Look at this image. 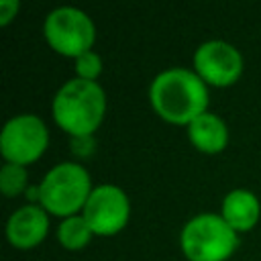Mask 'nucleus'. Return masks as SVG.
I'll return each instance as SVG.
<instances>
[{"mask_svg": "<svg viewBox=\"0 0 261 261\" xmlns=\"http://www.w3.org/2000/svg\"><path fill=\"white\" fill-rule=\"evenodd\" d=\"M220 216L239 234L249 232L261 218V202L255 192L247 188H234L224 194L220 202Z\"/></svg>", "mask_w": 261, "mask_h": 261, "instance_id": "obj_10", "label": "nucleus"}, {"mask_svg": "<svg viewBox=\"0 0 261 261\" xmlns=\"http://www.w3.org/2000/svg\"><path fill=\"white\" fill-rule=\"evenodd\" d=\"M0 190L6 198H16L29 190V171L24 165L4 161L0 167Z\"/></svg>", "mask_w": 261, "mask_h": 261, "instance_id": "obj_13", "label": "nucleus"}, {"mask_svg": "<svg viewBox=\"0 0 261 261\" xmlns=\"http://www.w3.org/2000/svg\"><path fill=\"white\" fill-rule=\"evenodd\" d=\"M37 186L39 204L59 218L80 214L94 190L88 169L77 161L55 163Z\"/></svg>", "mask_w": 261, "mask_h": 261, "instance_id": "obj_3", "label": "nucleus"}, {"mask_svg": "<svg viewBox=\"0 0 261 261\" xmlns=\"http://www.w3.org/2000/svg\"><path fill=\"white\" fill-rule=\"evenodd\" d=\"M18 10H20L18 0H0V24L6 27L10 20H14Z\"/></svg>", "mask_w": 261, "mask_h": 261, "instance_id": "obj_15", "label": "nucleus"}, {"mask_svg": "<svg viewBox=\"0 0 261 261\" xmlns=\"http://www.w3.org/2000/svg\"><path fill=\"white\" fill-rule=\"evenodd\" d=\"M51 114L55 124L71 139L92 137L106 114V92L98 82L73 75L57 88L51 100Z\"/></svg>", "mask_w": 261, "mask_h": 261, "instance_id": "obj_2", "label": "nucleus"}, {"mask_svg": "<svg viewBox=\"0 0 261 261\" xmlns=\"http://www.w3.org/2000/svg\"><path fill=\"white\" fill-rule=\"evenodd\" d=\"M43 37L55 53L75 59L92 51L96 24L92 16L77 6H57L43 20Z\"/></svg>", "mask_w": 261, "mask_h": 261, "instance_id": "obj_5", "label": "nucleus"}, {"mask_svg": "<svg viewBox=\"0 0 261 261\" xmlns=\"http://www.w3.org/2000/svg\"><path fill=\"white\" fill-rule=\"evenodd\" d=\"M179 247L188 261H226L239 247V232L220 212H198L181 226Z\"/></svg>", "mask_w": 261, "mask_h": 261, "instance_id": "obj_4", "label": "nucleus"}, {"mask_svg": "<svg viewBox=\"0 0 261 261\" xmlns=\"http://www.w3.org/2000/svg\"><path fill=\"white\" fill-rule=\"evenodd\" d=\"M186 128H188L190 143L202 153L216 155L224 151V147L228 145V137H230L228 124L220 114L212 110H206L204 114L194 118Z\"/></svg>", "mask_w": 261, "mask_h": 261, "instance_id": "obj_11", "label": "nucleus"}, {"mask_svg": "<svg viewBox=\"0 0 261 261\" xmlns=\"http://www.w3.org/2000/svg\"><path fill=\"white\" fill-rule=\"evenodd\" d=\"M49 147V128L39 114L20 112L6 120L0 133V153L4 161L31 165Z\"/></svg>", "mask_w": 261, "mask_h": 261, "instance_id": "obj_6", "label": "nucleus"}, {"mask_svg": "<svg viewBox=\"0 0 261 261\" xmlns=\"http://www.w3.org/2000/svg\"><path fill=\"white\" fill-rule=\"evenodd\" d=\"M149 102L159 118L188 126L208 110L210 92L204 80L190 67H167L149 86Z\"/></svg>", "mask_w": 261, "mask_h": 261, "instance_id": "obj_1", "label": "nucleus"}, {"mask_svg": "<svg viewBox=\"0 0 261 261\" xmlns=\"http://www.w3.org/2000/svg\"><path fill=\"white\" fill-rule=\"evenodd\" d=\"M104 65H102V57L98 51H86L82 53L80 57L73 59V71H75V77H82V80H88V82H98L100 73H102Z\"/></svg>", "mask_w": 261, "mask_h": 261, "instance_id": "obj_14", "label": "nucleus"}, {"mask_svg": "<svg viewBox=\"0 0 261 261\" xmlns=\"http://www.w3.org/2000/svg\"><path fill=\"white\" fill-rule=\"evenodd\" d=\"M94 230L90 228V224L86 222L84 214H73L67 218H61L59 226H57V241L63 249L67 251H80L86 245H90V241L94 239Z\"/></svg>", "mask_w": 261, "mask_h": 261, "instance_id": "obj_12", "label": "nucleus"}, {"mask_svg": "<svg viewBox=\"0 0 261 261\" xmlns=\"http://www.w3.org/2000/svg\"><path fill=\"white\" fill-rule=\"evenodd\" d=\"M49 232V212L41 204H22L6 220V239L14 249H33Z\"/></svg>", "mask_w": 261, "mask_h": 261, "instance_id": "obj_9", "label": "nucleus"}, {"mask_svg": "<svg viewBox=\"0 0 261 261\" xmlns=\"http://www.w3.org/2000/svg\"><path fill=\"white\" fill-rule=\"evenodd\" d=\"M192 69L208 88H228L243 75L245 59L232 43L224 39H208L196 47Z\"/></svg>", "mask_w": 261, "mask_h": 261, "instance_id": "obj_7", "label": "nucleus"}, {"mask_svg": "<svg viewBox=\"0 0 261 261\" xmlns=\"http://www.w3.org/2000/svg\"><path fill=\"white\" fill-rule=\"evenodd\" d=\"M82 214L94 234L112 237L126 226L130 218V200L120 186L98 184L94 186Z\"/></svg>", "mask_w": 261, "mask_h": 261, "instance_id": "obj_8", "label": "nucleus"}]
</instances>
